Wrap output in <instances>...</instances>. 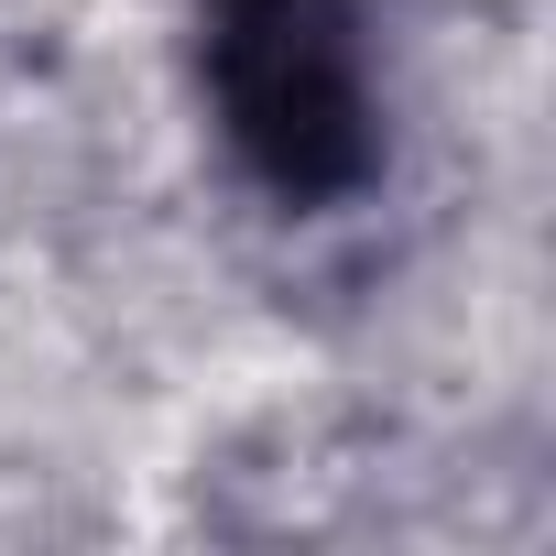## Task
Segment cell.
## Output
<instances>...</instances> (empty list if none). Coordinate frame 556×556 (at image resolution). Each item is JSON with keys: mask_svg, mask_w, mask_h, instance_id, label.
<instances>
[{"mask_svg": "<svg viewBox=\"0 0 556 556\" xmlns=\"http://www.w3.org/2000/svg\"><path fill=\"white\" fill-rule=\"evenodd\" d=\"M197 66L273 207H350L382 175V0H207Z\"/></svg>", "mask_w": 556, "mask_h": 556, "instance_id": "6da1fadb", "label": "cell"}]
</instances>
